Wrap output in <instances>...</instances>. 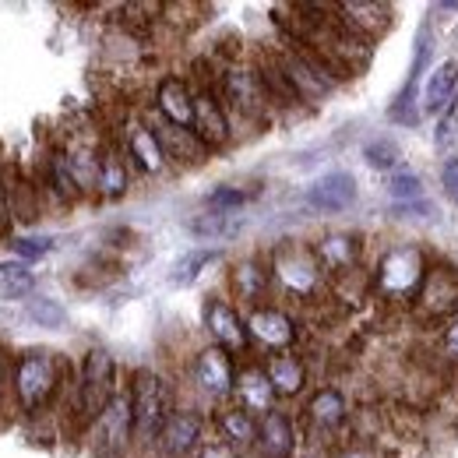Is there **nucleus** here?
Instances as JSON below:
<instances>
[{"label": "nucleus", "instance_id": "40", "mask_svg": "<svg viewBox=\"0 0 458 458\" xmlns=\"http://www.w3.org/2000/svg\"><path fill=\"white\" fill-rule=\"evenodd\" d=\"M11 219H14V205H11V180H7V173L0 170V240L7 236ZM7 240H11V236H7Z\"/></svg>", "mask_w": 458, "mask_h": 458}, {"label": "nucleus", "instance_id": "26", "mask_svg": "<svg viewBox=\"0 0 458 458\" xmlns=\"http://www.w3.org/2000/svg\"><path fill=\"white\" fill-rule=\"evenodd\" d=\"M345 416H349V405H345V395L339 388H318V392L307 399V405H303L307 427H314V430H321V434L339 430L345 423Z\"/></svg>", "mask_w": 458, "mask_h": 458}, {"label": "nucleus", "instance_id": "22", "mask_svg": "<svg viewBox=\"0 0 458 458\" xmlns=\"http://www.w3.org/2000/svg\"><path fill=\"white\" fill-rule=\"evenodd\" d=\"M335 14L345 29H352L360 39L374 43L388 25H392V7L374 4V0H349V4H335Z\"/></svg>", "mask_w": 458, "mask_h": 458}, {"label": "nucleus", "instance_id": "18", "mask_svg": "<svg viewBox=\"0 0 458 458\" xmlns=\"http://www.w3.org/2000/svg\"><path fill=\"white\" fill-rule=\"evenodd\" d=\"M148 120H152V127H156V134L163 141V152H166V159H170L173 166H201L212 156V148L191 127L166 123L163 116H148Z\"/></svg>", "mask_w": 458, "mask_h": 458}, {"label": "nucleus", "instance_id": "36", "mask_svg": "<svg viewBox=\"0 0 458 458\" xmlns=\"http://www.w3.org/2000/svg\"><path fill=\"white\" fill-rule=\"evenodd\" d=\"M363 159H367L374 170H392V166L399 163V145H395L392 138H377V141H370V145L363 148Z\"/></svg>", "mask_w": 458, "mask_h": 458}, {"label": "nucleus", "instance_id": "28", "mask_svg": "<svg viewBox=\"0 0 458 458\" xmlns=\"http://www.w3.org/2000/svg\"><path fill=\"white\" fill-rule=\"evenodd\" d=\"M43 180H47V191L64 201V205H74L85 191H81V183H78V176L71 170V163H67V152H64V145L54 148L50 156H47V166H43Z\"/></svg>", "mask_w": 458, "mask_h": 458}, {"label": "nucleus", "instance_id": "23", "mask_svg": "<svg viewBox=\"0 0 458 458\" xmlns=\"http://www.w3.org/2000/svg\"><path fill=\"white\" fill-rule=\"evenodd\" d=\"M258 416H250L247 409H240L236 402H226L216 409V430H219V441H226L229 448L236 452H254L258 445Z\"/></svg>", "mask_w": 458, "mask_h": 458}, {"label": "nucleus", "instance_id": "8", "mask_svg": "<svg viewBox=\"0 0 458 458\" xmlns=\"http://www.w3.org/2000/svg\"><path fill=\"white\" fill-rule=\"evenodd\" d=\"M191 85H194V127L191 131L212 152L226 148L229 141H233V116H229V110L219 99V92H216V74L212 78L198 74V78H191Z\"/></svg>", "mask_w": 458, "mask_h": 458}, {"label": "nucleus", "instance_id": "31", "mask_svg": "<svg viewBox=\"0 0 458 458\" xmlns=\"http://www.w3.org/2000/svg\"><path fill=\"white\" fill-rule=\"evenodd\" d=\"M25 318L32 325H39V328H50V332H60L67 325V310H64V303L54 300V296H32L25 303Z\"/></svg>", "mask_w": 458, "mask_h": 458}, {"label": "nucleus", "instance_id": "24", "mask_svg": "<svg viewBox=\"0 0 458 458\" xmlns=\"http://www.w3.org/2000/svg\"><path fill=\"white\" fill-rule=\"evenodd\" d=\"M265 374H268L279 399H296V395L307 392V363L293 349L289 352H272L265 360Z\"/></svg>", "mask_w": 458, "mask_h": 458}, {"label": "nucleus", "instance_id": "1", "mask_svg": "<svg viewBox=\"0 0 458 458\" xmlns=\"http://www.w3.org/2000/svg\"><path fill=\"white\" fill-rule=\"evenodd\" d=\"M67 363L54 349H25L14 356V374H11V395L14 409L25 416H39L60 399L67 385Z\"/></svg>", "mask_w": 458, "mask_h": 458}, {"label": "nucleus", "instance_id": "32", "mask_svg": "<svg viewBox=\"0 0 458 458\" xmlns=\"http://www.w3.org/2000/svg\"><path fill=\"white\" fill-rule=\"evenodd\" d=\"M240 219L236 216H226V212H205L191 223V233L201 236V240H226V236H236L240 233Z\"/></svg>", "mask_w": 458, "mask_h": 458}, {"label": "nucleus", "instance_id": "17", "mask_svg": "<svg viewBox=\"0 0 458 458\" xmlns=\"http://www.w3.org/2000/svg\"><path fill=\"white\" fill-rule=\"evenodd\" d=\"M156 116L176 127H194V85L183 74H163L156 85Z\"/></svg>", "mask_w": 458, "mask_h": 458}, {"label": "nucleus", "instance_id": "29", "mask_svg": "<svg viewBox=\"0 0 458 458\" xmlns=\"http://www.w3.org/2000/svg\"><path fill=\"white\" fill-rule=\"evenodd\" d=\"M458 92V60H445L441 67H434L427 89H423V110L427 114H445V106L455 99Z\"/></svg>", "mask_w": 458, "mask_h": 458}, {"label": "nucleus", "instance_id": "21", "mask_svg": "<svg viewBox=\"0 0 458 458\" xmlns=\"http://www.w3.org/2000/svg\"><path fill=\"white\" fill-rule=\"evenodd\" d=\"M296 452V423L283 409H272L268 416H261L258 423V445L254 455L258 458H293Z\"/></svg>", "mask_w": 458, "mask_h": 458}, {"label": "nucleus", "instance_id": "4", "mask_svg": "<svg viewBox=\"0 0 458 458\" xmlns=\"http://www.w3.org/2000/svg\"><path fill=\"white\" fill-rule=\"evenodd\" d=\"M216 92H219V99L229 110V116H240L243 123L265 127L276 116V106H272V99L265 92V81H261L254 60L219 64L216 67Z\"/></svg>", "mask_w": 458, "mask_h": 458}, {"label": "nucleus", "instance_id": "25", "mask_svg": "<svg viewBox=\"0 0 458 458\" xmlns=\"http://www.w3.org/2000/svg\"><path fill=\"white\" fill-rule=\"evenodd\" d=\"M127 187H131V163H127L120 141H103L99 145V180H96V191L103 198L116 201V198L127 194Z\"/></svg>", "mask_w": 458, "mask_h": 458}, {"label": "nucleus", "instance_id": "7", "mask_svg": "<svg viewBox=\"0 0 458 458\" xmlns=\"http://www.w3.org/2000/svg\"><path fill=\"white\" fill-rule=\"evenodd\" d=\"M92 455L99 458H123L134 452V409H131V392L127 385L114 395V402L103 409V416L89 427L85 434Z\"/></svg>", "mask_w": 458, "mask_h": 458}, {"label": "nucleus", "instance_id": "41", "mask_svg": "<svg viewBox=\"0 0 458 458\" xmlns=\"http://www.w3.org/2000/svg\"><path fill=\"white\" fill-rule=\"evenodd\" d=\"M194 458H247V455L236 452V448H229L226 441H205V448H201Z\"/></svg>", "mask_w": 458, "mask_h": 458}, {"label": "nucleus", "instance_id": "5", "mask_svg": "<svg viewBox=\"0 0 458 458\" xmlns=\"http://www.w3.org/2000/svg\"><path fill=\"white\" fill-rule=\"evenodd\" d=\"M268 265H272L276 289L286 293V296H296V300H314L325 286V279H328L314 247H307L300 240H283L268 254Z\"/></svg>", "mask_w": 458, "mask_h": 458}, {"label": "nucleus", "instance_id": "37", "mask_svg": "<svg viewBox=\"0 0 458 458\" xmlns=\"http://www.w3.org/2000/svg\"><path fill=\"white\" fill-rule=\"evenodd\" d=\"M437 148H455L458 145V92L455 99L445 106V114L437 116V134H434Z\"/></svg>", "mask_w": 458, "mask_h": 458}, {"label": "nucleus", "instance_id": "30", "mask_svg": "<svg viewBox=\"0 0 458 458\" xmlns=\"http://www.w3.org/2000/svg\"><path fill=\"white\" fill-rule=\"evenodd\" d=\"M36 289V276L21 261H0V300H25Z\"/></svg>", "mask_w": 458, "mask_h": 458}, {"label": "nucleus", "instance_id": "9", "mask_svg": "<svg viewBox=\"0 0 458 458\" xmlns=\"http://www.w3.org/2000/svg\"><path fill=\"white\" fill-rule=\"evenodd\" d=\"M236 363L226 349L219 345H201L191 360V381L208 402H229L236 392Z\"/></svg>", "mask_w": 458, "mask_h": 458}, {"label": "nucleus", "instance_id": "42", "mask_svg": "<svg viewBox=\"0 0 458 458\" xmlns=\"http://www.w3.org/2000/svg\"><path fill=\"white\" fill-rule=\"evenodd\" d=\"M441 183H445V194L458 201V159H448L441 166Z\"/></svg>", "mask_w": 458, "mask_h": 458}, {"label": "nucleus", "instance_id": "44", "mask_svg": "<svg viewBox=\"0 0 458 458\" xmlns=\"http://www.w3.org/2000/svg\"><path fill=\"white\" fill-rule=\"evenodd\" d=\"M339 458H374V452H367V448H345Z\"/></svg>", "mask_w": 458, "mask_h": 458}, {"label": "nucleus", "instance_id": "14", "mask_svg": "<svg viewBox=\"0 0 458 458\" xmlns=\"http://www.w3.org/2000/svg\"><path fill=\"white\" fill-rule=\"evenodd\" d=\"M272 289H276L272 265H268V258H261V254H247V258H240V261L229 268V293H233V300H240L247 310L265 307L268 296H272Z\"/></svg>", "mask_w": 458, "mask_h": 458}, {"label": "nucleus", "instance_id": "16", "mask_svg": "<svg viewBox=\"0 0 458 458\" xmlns=\"http://www.w3.org/2000/svg\"><path fill=\"white\" fill-rule=\"evenodd\" d=\"M314 254L325 268L328 279H343V276H352L360 268V254H363V240L356 233H345V229H335V233H325L318 243H314Z\"/></svg>", "mask_w": 458, "mask_h": 458}, {"label": "nucleus", "instance_id": "11", "mask_svg": "<svg viewBox=\"0 0 458 458\" xmlns=\"http://www.w3.org/2000/svg\"><path fill=\"white\" fill-rule=\"evenodd\" d=\"M205 448V416L194 405H176L159 430L156 455L159 458H194Z\"/></svg>", "mask_w": 458, "mask_h": 458}, {"label": "nucleus", "instance_id": "34", "mask_svg": "<svg viewBox=\"0 0 458 458\" xmlns=\"http://www.w3.org/2000/svg\"><path fill=\"white\" fill-rule=\"evenodd\" d=\"M388 194L395 205H409V201H423V180L412 170H395L388 176Z\"/></svg>", "mask_w": 458, "mask_h": 458}, {"label": "nucleus", "instance_id": "33", "mask_svg": "<svg viewBox=\"0 0 458 458\" xmlns=\"http://www.w3.org/2000/svg\"><path fill=\"white\" fill-rule=\"evenodd\" d=\"M219 261V250H194V254H187V258H180L176 261V268H173V283L176 286H191L208 265H216Z\"/></svg>", "mask_w": 458, "mask_h": 458}, {"label": "nucleus", "instance_id": "39", "mask_svg": "<svg viewBox=\"0 0 458 458\" xmlns=\"http://www.w3.org/2000/svg\"><path fill=\"white\" fill-rule=\"evenodd\" d=\"M11 374H14V360L7 352V345L0 339V420L7 416V409L14 405V395H11Z\"/></svg>", "mask_w": 458, "mask_h": 458}, {"label": "nucleus", "instance_id": "27", "mask_svg": "<svg viewBox=\"0 0 458 458\" xmlns=\"http://www.w3.org/2000/svg\"><path fill=\"white\" fill-rule=\"evenodd\" d=\"M258 64V74H261V81H265V92H268V99H272V106H276V114L279 110H296V106H307L300 96H296V89L289 85V78L283 74V67H279V60L272 50H265V54H258L254 57Z\"/></svg>", "mask_w": 458, "mask_h": 458}, {"label": "nucleus", "instance_id": "6", "mask_svg": "<svg viewBox=\"0 0 458 458\" xmlns=\"http://www.w3.org/2000/svg\"><path fill=\"white\" fill-rule=\"evenodd\" d=\"M423 279H427V258L409 240L392 243L381 254L377 272H374V286L381 293V300H388V303H409V300H416Z\"/></svg>", "mask_w": 458, "mask_h": 458}, {"label": "nucleus", "instance_id": "2", "mask_svg": "<svg viewBox=\"0 0 458 458\" xmlns=\"http://www.w3.org/2000/svg\"><path fill=\"white\" fill-rule=\"evenodd\" d=\"M120 392L116 385V363L114 356L103 345H92L81 356L78 367V381L71 388V409H67V423L74 434H89V427L103 416V409L114 402V395Z\"/></svg>", "mask_w": 458, "mask_h": 458}, {"label": "nucleus", "instance_id": "13", "mask_svg": "<svg viewBox=\"0 0 458 458\" xmlns=\"http://www.w3.org/2000/svg\"><path fill=\"white\" fill-rule=\"evenodd\" d=\"M427 321H455L458 318V272L448 265L427 268V279L412 300Z\"/></svg>", "mask_w": 458, "mask_h": 458}, {"label": "nucleus", "instance_id": "43", "mask_svg": "<svg viewBox=\"0 0 458 458\" xmlns=\"http://www.w3.org/2000/svg\"><path fill=\"white\" fill-rule=\"evenodd\" d=\"M441 349L448 360H458V318L445 325V335H441Z\"/></svg>", "mask_w": 458, "mask_h": 458}, {"label": "nucleus", "instance_id": "35", "mask_svg": "<svg viewBox=\"0 0 458 458\" xmlns=\"http://www.w3.org/2000/svg\"><path fill=\"white\" fill-rule=\"evenodd\" d=\"M7 247L21 258V261H39L54 250V236H11Z\"/></svg>", "mask_w": 458, "mask_h": 458}, {"label": "nucleus", "instance_id": "20", "mask_svg": "<svg viewBox=\"0 0 458 458\" xmlns=\"http://www.w3.org/2000/svg\"><path fill=\"white\" fill-rule=\"evenodd\" d=\"M352 201H356V180H352V173H343V170L325 173L321 180H314L307 187V205L314 212H321V216H339Z\"/></svg>", "mask_w": 458, "mask_h": 458}, {"label": "nucleus", "instance_id": "38", "mask_svg": "<svg viewBox=\"0 0 458 458\" xmlns=\"http://www.w3.org/2000/svg\"><path fill=\"white\" fill-rule=\"evenodd\" d=\"M205 205H208V212H226V216H233L236 208L247 205V194H243L240 187H216V191L205 198Z\"/></svg>", "mask_w": 458, "mask_h": 458}, {"label": "nucleus", "instance_id": "12", "mask_svg": "<svg viewBox=\"0 0 458 458\" xmlns=\"http://www.w3.org/2000/svg\"><path fill=\"white\" fill-rule=\"evenodd\" d=\"M201 318H205V332H208L212 345L226 349L229 356H243V352L250 349L247 318L240 314V307H236V303H229L226 296H208V300H205Z\"/></svg>", "mask_w": 458, "mask_h": 458}, {"label": "nucleus", "instance_id": "15", "mask_svg": "<svg viewBox=\"0 0 458 458\" xmlns=\"http://www.w3.org/2000/svg\"><path fill=\"white\" fill-rule=\"evenodd\" d=\"M247 332H250V343H258L268 352H289L296 343V321L276 303L247 310Z\"/></svg>", "mask_w": 458, "mask_h": 458}, {"label": "nucleus", "instance_id": "19", "mask_svg": "<svg viewBox=\"0 0 458 458\" xmlns=\"http://www.w3.org/2000/svg\"><path fill=\"white\" fill-rule=\"evenodd\" d=\"M276 388H272V381H268V374H265V363H243L240 370H236V392H233V402L240 405V409H247L250 416H268L272 409H276Z\"/></svg>", "mask_w": 458, "mask_h": 458}, {"label": "nucleus", "instance_id": "10", "mask_svg": "<svg viewBox=\"0 0 458 458\" xmlns=\"http://www.w3.org/2000/svg\"><path fill=\"white\" fill-rule=\"evenodd\" d=\"M120 148H123L131 170L145 173V176H156V173H163L170 166V159L163 152V141H159V134H156V127H152L148 116L134 114L123 120V127H120Z\"/></svg>", "mask_w": 458, "mask_h": 458}, {"label": "nucleus", "instance_id": "3", "mask_svg": "<svg viewBox=\"0 0 458 458\" xmlns=\"http://www.w3.org/2000/svg\"><path fill=\"white\" fill-rule=\"evenodd\" d=\"M127 392H131V409H134V452L141 455L156 452L159 430L166 427L170 412L176 409L170 381L152 367H138L127 381Z\"/></svg>", "mask_w": 458, "mask_h": 458}]
</instances>
